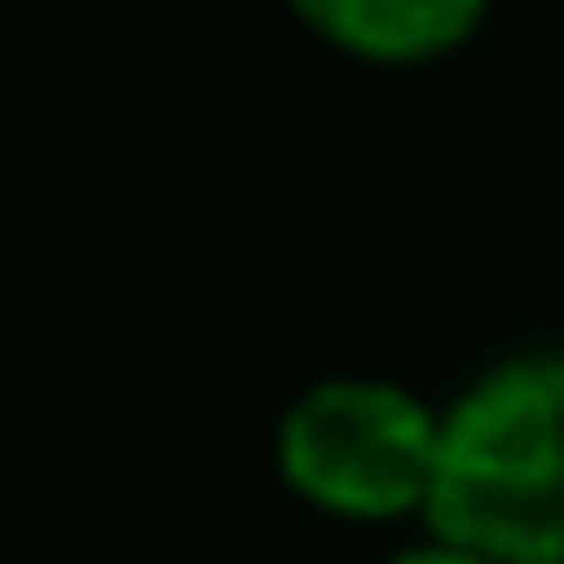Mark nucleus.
Returning <instances> with one entry per match:
<instances>
[{"mask_svg": "<svg viewBox=\"0 0 564 564\" xmlns=\"http://www.w3.org/2000/svg\"><path fill=\"white\" fill-rule=\"evenodd\" d=\"M429 522L443 551L564 564V358L508 365L443 422Z\"/></svg>", "mask_w": 564, "mask_h": 564, "instance_id": "nucleus-1", "label": "nucleus"}, {"mask_svg": "<svg viewBox=\"0 0 564 564\" xmlns=\"http://www.w3.org/2000/svg\"><path fill=\"white\" fill-rule=\"evenodd\" d=\"M443 465V422L393 386H315L279 429V471L315 508L336 514H400L429 508Z\"/></svg>", "mask_w": 564, "mask_h": 564, "instance_id": "nucleus-2", "label": "nucleus"}, {"mask_svg": "<svg viewBox=\"0 0 564 564\" xmlns=\"http://www.w3.org/2000/svg\"><path fill=\"white\" fill-rule=\"evenodd\" d=\"M322 36L365 57H436L479 22L486 0H293Z\"/></svg>", "mask_w": 564, "mask_h": 564, "instance_id": "nucleus-3", "label": "nucleus"}, {"mask_svg": "<svg viewBox=\"0 0 564 564\" xmlns=\"http://www.w3.org/2000/svg\"><path fill=\"white\" fill-rule=\"evenodd\" d=\"M393 564H486V557H465V551H408V557H393Z\"/></svg>", "mask_w": 564, "mask_h": 564, "instance_id": "nucleus-4", "label": "nucleus"}]
</instances>
